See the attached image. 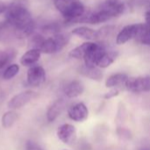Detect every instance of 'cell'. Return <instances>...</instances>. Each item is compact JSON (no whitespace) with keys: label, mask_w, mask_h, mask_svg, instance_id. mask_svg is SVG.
I'll use <instances>...</instances> for the list:
<instances>
[{"label":"cell","mask_w":150,"mask_h":150,"mask_svg":"<svg viewBox=\"0 0 150 150\" xmlns=\"http://www.w3.org/2000/svg\"><path fill=\"white\" fill-rule=\"evenodd\" d=\"M69 36L67 34L58 33L51 37L44 38L39 50L45 54H54L61 51L69 42Z\"/></svg>","instance_id":"5"},{"label":"cell","mask_w":150,"mask_h":150,"mask_svg":"<svg viewBox=\"0 0 150 150\" xmlns=\"http://www.w3.org/2000/svg\"><path fill=\"white\" fill-rule=\"evenodd\" d=\"M63 150H67V149H63Z\"/></svg>","instance_id":"29"},{"label":"cell","mask_w":150,"mask_h":150,"mask_svg":"<svg viewBox=\"0 0 150 150\" xmlns=\"http://www.w3.org/2000/svg\"><path fill=\"white\" fill-rule=\"evenodd\" d=\"M58 139L66 145H71L76 141V129L71 124H63L56 131Z\"/></svg>","instance_id":"8"},{"label":"cell","mask_w":150,"mask_h":150,"mask_svg":"<svg viewBox=\"0 0 150 150\" xmlns=\"http://www.w3.org/2000/svg\"><path fill=\"white\" fill-rule=\"evenodd\" d=\"M119 94H120V90L118 88H111V90L109 92H107L104 95V99H105V100L112 99V98L119 95Z\"/></svg>","instance_id":"25"},{"label":"cell","mask_w":150,"mask_h":150,"mask_svg":"<svg viewBox=\"0 0 150 150\" xmlns=\"http://www.w3.org/2000/svg\"><path fill=\"white\" fill-rule=\"evenodd\" d=\"M68 116L75 122H84L89 117V109L83 103H77L69 109Z\"/></svg>","instance_id":"10"},{"label":"cell","mask_w":150,"mask_h":150,"mask_svg":"<svg viewBox=\"0 0 150 150\" xmlns=\"http://www.w3.org/2000/svg\"><path fill=\"white\" fill-rule=\"evenodd\" d=\"M41 52L37 49H30L29 50L25 51L21 58H20V64L23 66H33L35 64L40 60Z\"/></svg>","instance_id":"13"},{"label":"cell","mask_w":150,"mask_h":150,"mask_svg":"<svg viewBox=\"0 0 150 150\" xmlns=\"http://www.w3.org/2000/svg\"><path fill=\"white\" fill-rule=\"evenodd\" d=\"M142 150H150V149H142Z\"/></svg>","instance_id":"28"},{"label":"cell","mask_w":150,"mask_h":150,"mask_svg":"<svg viewBox=\"0 0 150 150\" xmlns=\"http://www.w3.org/2000/svg\"><path fill=\"white\" fill-rule=\"evenodd\" d=\"M128 78V75L124 72L112 74L105 80V87L108 88H116L117 87L125 85V82Z\"/></svg>","instance_id":"16"},{"label":"cell","mask_w":150,"mask_h":150,"mask_svg":"<svg viewBox=\"0 0 150 150\" xmlns=\"http://www.w3.org/2000/svg\"><path fill=\"white\" fill-rule=\"evenodd\" d=\"M18 114L15 111L11 110L9 111H6L5 113H4V115L2 116V118H1L3 127L5 129L11 128L15 124V122L18 120Z\"/></svg>","instance_id":"19"},{"label":"cell","mask_w":150,"mask_h":150,"mask_svg":"<svg viewBox=\"0 0 150 150\" xmlns=\"http://www.w3.org/2000/svg\"><path fill=\"white\" fill-rule=\"evenodd\" d=\"M34 96V93L31 90H26L21 93L17 94L11 99L8 102L7 106L9 109L15 111L18 109H20L24 107L25 104H27Z\"/></svg>","instance_id":"9"},{"label":"cell","mask_w":150,"mask_h":150,"mask_svg":"<svg viewBox=\"0 0 150 150\" xmlns=\"http://www.w3.org/2000/svg\"><path fill=\"white\" fill-rule=\"evenodd\" d=\"M145 19H146V24H148L150 27V9L145 14Z\"/></svg>","instance_id":"27"},{"label":"cell","mask_w":150,"mask_h":150,"mask_svg":"<svg viewBox=\"0 0 150 150\" xmlns=\"http://www.w3.org/2000/svg\"><path fill=\"white\" fill-rule=\"evenodd\" d=\"M84 91V86L82 81L74 80L69 82L63 88V93L68 98H76Z\"/></svg>","instance_id":"11"},{"label":"cell","mask_w":150,"mask_h":150,"mask_svg":"<svg viewBox=\"0 0 150 150\" xmlns=\"http://www.w3.org/2000/svg\"><path fill=\"white\" fill-rule=\"evenodd\" d=\"M118 56H119V53L117 51L106 50V51L102 55V57L98 60L97 64V67L100 69H105L109 67L111 65H112L115 62Z\"/></svg>","instance_id":"17"},{"label":"cell","mask_w":150,"mask_h":150,"mask_svg":"<svg viewBox=\"0 0 150 150\" xmlns=\"http://www.w3.org/2000/svg\"><path fill=\"white\" fill-rule=\"evenodd\" d=\"M79 72L83 76L89 78L95 81H101L104 77L103 72L101 71L100 68H98L97 66L89 67V66H86L85 65H83L79 68Z\"/></svg>","instance_id":"15"},{"label":"cell","mask_w":150,"mask_h":150,"mask_svg":"<svg viewBox=\"0 0 150 150\" xmlns=\"http://www.w3.org/2000/svg\"><path fill=\"white\" fill-rule=\"evenodd\" d=\"M125 88L133 93L150 91V76L129 77L125 82Z\"/></svg>","instance_id":"6"},{"label":"cell","mask_w":150,"mask_h":150,"mask_svg":"<svg viewBox=\"0 0 150 150\" xmlns=\"http://www.w3.org/2000/svg\"><path fill=\"white\" fill-rule=\"evenodd\" d=\"M137 41L143 45L150 46V29L148 32H146L144 34H142L141 37H139L137 39Z\"/></svg>","instance_id":"23"},{"label":"cell","mask_w":150,"mask_h":150,"mask_svg":"<svg viewBox=\"0 0 150 150\" xmlns=\"http://www.w3.org/2000/svg\"><path fill=\"white\" fill-rule=\"evenodd\" d=\"M126 11V4L120 0H105L99 6L92 11H86L76 23H84L91 25L101 24L111 19L120 17Z\"/></svg>","instance_id":"2"},{"label":"cell","mask_w":150,"mask_h":150,"mask_svg":"<svg viewBox=\"0 0 150 150\" xmlns=\"http://www.w3.org/2000/svg\"><path fill=\"white\" fill-rule=\"evenodd\" d=\"M91 43H92V42H85L82 43L81 45L71 50L69 53V56L75 59H83V57L86 55L87 51L89 50Z\"/></svg>","instance_id":"18"},{"label":"cell","mask_w":150,"mask_h":150,"mask_svg":"<svg viewBox=\"0 0 150 150\" xmlns=\"http://www.w3.org/2000/svg\"><path fill=\"white\" fill-rule=\"evenodd\" d=\"M150 29V27L146 23L130 24L124 27L116 36V43L118 45L125 44L132 39H138Z\"/></svg>","instance_id":"4"},{"label":"cell","mask_w":150,"mask_h":150,"mask_svg":"<svg viewBox=\"0 0 150 150\" xmlns=\"http://www.w3.org/2000/svg\"><path fill=\"white\" fill-rule=\"evenodd\" d=\"M65 108V102L62 99L55 101L47 111V119L48 122H54L62 114Z\"/></svg>","instance_id":"14"},{"label":"cell","mask_w":150,"mask_h":150,"mask_svg":"<svg viewBox=\"0 0 150 150\" xmlns=\"http://www.w3.org/2000/svg\"><path fill=\"white\" fill-rule=\"evenodd\" d=\"M72 34L76 35L77 37H80L84 40H88L89 42L97 41L98 39V32L97 30L89 27H77L72 30Z\"/></svg>","instance_id":"12"},{"label":"cell","mask_w":150,"mask_h":150,"mask_svg":"<svg viewBox=\"0 0 150 150\" xmlns=\"http://www.w3.org/2000/svg\"><path fill=\"white\" fill-rule=\"evenodd\" d=\"M46 71L41 65H33L26 73L27 84L33 88H38L46 81Z\"/></svg>","instance_id":"7"},{"label":"cell","mask_w":150,"mask_h":150,"mask_svg":"<svg viewBox=\"0 0 150 150\" xmlns=\"http://www.w3.org/2000/svg\"><path fill=\"white\" fill-rule=\"evenodd\" d=\"M54 4L68 23H75L86 12L81 0H54Z\"/></svg>","instance_id":"3"},{"label":"cell","mask_w":150,"mask_h":150,"mask_svg":"<svg viewBox=\"0 0 150 150\" xmlns=\"http://www.w3.org/2000/svg\"><path fill=\"white\" fill-rule=\"evenodd\" d=\"M114 29H115V27L112 26V25L102 27L101 28L97 30V32H98V39H97V41L101 42V41L105 40V38H107L109 35H111L112 34Z\"/></svg>","instance_id":"22"},{"label":"cell","mask_w":150,"mask_h":150,"mask_svg":"<svg viewBox=\"0 0 150 150\" xmlns=\"http://www.w3.org/2000/svg\"><path fill=\"white\" fill-rule=\"evenodd\" d=\"M6 8H7V5H6L4 3L0 2V14H1V13H3V12H5Z\"/></svg>","instance_id":"26"},{"label":"cell","mask_w":150,"mask_h":150,"mask_svg":"<svg viewBox=\"0 0 150 150\" xmlns=\"http://www.w3.org/2000/svg\"><path fill=\"white\" fill-rule=\"evenodd\" d=\"M5 22L11 27L16 37L23 39L30 36L35 24L28 9V1L12 0L5 11Z\"/></svg>","instance_id":"1"},{"label":"cell","mask_w":150,"mask_h":150,"mask_svg":"<svg viewBox=\"0 0 150 150\" xmlns=\"http://www.w3.org/2000/svg\"><path fill=\"white\" fill-rule=\"evenodd\" d=\"M16 53L14 50H6L4 51H0V70H2L7 64L11 62L12 58H14Z\"/></svg>","instance_id":"20"},{"label":"cell","mask_w":150,"mask_h":150,"mask_svg":"<svg viewBox=\"0 0 150 150\" xmlns=\"http://www.w3.org/2000/svg\"><path fill=\"white\" fill-rule=\"evenodd\" d=\"M19 72V66L17 64H12L7 66V68L4 70L3 73V78L5 80H10L12 78H14Z\"/></svg>","instance_id":"21"},{"label":"cell","mask_w":150,"mask_h":150,"mask_svg":"<svg viewBox=\"0 0 150 150\" xmlns=\"http://www.w3.org/2000/svg\"><path fill=\"white\" fill-rule=\"evenodd\" d=\"M25 149L26 150H44L38 143L33 141H27L25 144Z\"/></svg>","instance_id":"24"}]
</instances>
